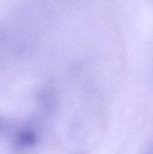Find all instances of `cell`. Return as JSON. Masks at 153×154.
I'll list each match as a JSON object with an SVG mask.
<instances>
[{"label": "cell", "mask_w": 153, "mask_h": 154, "mask_svg": "<svg viewBox=\"0 0 153 154\" xmlns=\"http://www.w3.org/2000/svg\"><path fill=\"white\" fill-rule=\"evenodd\" d=\"M16 140L17 144L21 147H31L37 143V135L31 131H23L18 135Z\"/></svg>", "instance_id": "obj_1"}]
</instances>
